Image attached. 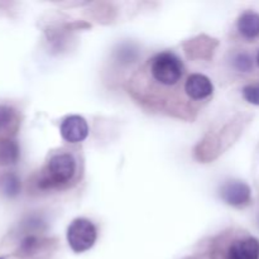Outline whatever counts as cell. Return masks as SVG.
Segmentation results:
<instances>
[{
    "mask_svg": "<svg viewBox=\"0 0 259 259\" xmlns=\"http://www.w3.org/2000/svg\"><path fill=\"white\" fill-rule=\"evenodd\" d=\"M184 63L174 52H159L149 62L152 78L161 86H175L181 81L184 75Z\"/></svg>",
    "mask_w": 259,
    "mask_h": 259,
    "instance_id": "obj_1",
    "label": "cell"
},
{
    "mask_svg": "<svg viewBox=\"0 0 259 259\" xmlns=\"http://www.w3.org/2000/svg\"><path fill=\"white\" fill-rule=\"evenodd\" d=\"M76 159L70 153L55 154L48 162L46 171L40 176L38 185L40 189H55L68 184L76 174Z\"/></svg>",
    "mask_w": 259,
    "mask_h": 259,
    "instance_id": "obj_2",
    "label": "cell"
},
{
    "mask_svg": "<svg viewBox=\"0 0 259 259\" xmlns=\"http://www.w3.org/2000/svg\"><path fill=\"white\" fill-rule=\"evenodd\" d=\"M98 230L88 219H75L67 229V242L71 249L76 253L89 250L96 242Z\"/></svg>",
    "mask_w": 259,
    "mask_h": 259,
    "instance_id": "obj_3",
    "label": "cell"
},
{
    "mask_svg": "<svg viewBox=\"0 0 259 259\" xmlns=\"http://www.w3.org/2000/svg\"><path fill=\"white\" fill-rule=\"evenodd\" d=\"M60 132L65 141L70 143H78L85 141L89 136V125L82 116L71 115L62 121Z\"/></svg>",
    "mask_w": 259,
    "mask_h": 259,
    "instance_id": "obj_4",
    "label": "cell"
},
{
    "mask_svg": "<svg viewBox=\"0 0 259 259\" xmlns=\"http://www.w3.org/2000/svg\"><path fill=\"white\" fill-rule=\"evenodd\" d=\"M185 91L192 100H204L214 91L211 80L202 73H192L185 82Z\"/></svg>",
    "mask_w": 259,
    "mask_h": 259,
    "instance_id": "obj_5",
    "label": "cell"
},
{
    "mask_svg": "<svg viewBox=\"0 0 259 259\" xmlns=\"http://www.w3.org/2000/svg\"><path fill=\"white\" fill-rule=\"evenodd\" d=\"M225 259H259V240L253 237L235 240L228 248Z\"/></svg>",
    "mask_w": 259,
    "mask_h": 259,
    "instance_id": "obj_6",
    "label": "cell"
},
{
    "mask_svg": "<svg viewBox=\"0 0 259 259\" xmlns=\"http://www.w3.org/2000/svg\"><path fill=\"white\" fill-rule=\"evenodd\" d=\"M222 199L232 206H244L250 201V189L240 181L228 182L222 187Z\"/></svg>",
    "mask_w": 259,
    "mask_h": 259,
    "instance_id": "obj_7",
    "label": "cell"
},
{
    "mask_svg": "<svg viewBox=\"0 0 259 259\" xmlns=\"http://www.w3.org/2000/svg\"><path fill=\"white\" fill-rule=\"evenodd\" d=\"M238 30L247 39L259 37V14L252 10L244 12L238 19Z\"/></svg>",
    "mask_w": 259,
    "mask_h": 259,
    "instance_id": "obj_8",
    "label": "cell"
},
{
    "mask_svg": "<svg viewBox=\"0 0 259 259\" xmlns=\"http://www.w3.org/2000/svg\"><path fill=\"white\" fill-rule=\"evenodd\" d=\"M19 158V147L17 142L9 138H0V164H13Z\"/></svg>",
    "mask_w": 259,
    "mask_h": 259,
    "instance_id": "obj_9",
    "label": "cell"
},
{
    "mask_svg": "<svg viewBox=\"0 0 259 259\" xmlns=\"http://www.w3.org/2000/svg\"><path fill=\"white\" fill-rule=\"evenodd\" d=\"M20 191V182L15 175L7 174L0 177V192L7 197L17 196Z\"/></svg>",
    "mask_w": 259,
    "mask_h": 259,
    "instance_id": "obj_10",
    "label": "cell"
},
{
    "mask_svg": "<svg viewBox=\"0 0 259 259\" xmlns=\"http://www.w3.org/2000/svg\"><path fill=\"white\" fill-rule=\"evenodd\" d=\"M233 65H234V67L237 68L238 71L249 72L253 68V60L252 57H250V55L242 52L239 53V55L235 56L234 60H233Z\"/></svg>",
    "mask_w": 259,
    "mask_h": 259,
    "instance_id": "obj_11",
    "label": "cell"
},
{
    "mask_svg": "<svg viewBox=\"0 0 259 259\" xmlns=\"http://www.w3.org/2000/svg\"><path fill=\"white\" fill-rule=\"evenodd\" d=\"M14 110L7 105H0V132L9 128L14 121Z\"/></svg>",
    "mask_w": 259,
    "mask_h": 259,
    "instance_id": "obj_12",
    "label": "cell"
},
{
    "mask_svg": "<svg viewBox=\"0 0 259 259\" xmlns=\"http://www.w3.org/2000/svg\"><path fill=\"white\" fill-rule=\"evenodd\" d=\"M243 96L253 105H259V82L249 83L243 88Z\"/></svg>",
    "mask_w": 259,
    "mask_h": 259,
    "instance_id": "obj_13",
    "label": "cell"
},
{
    "mask_svg": "<svg viewBox=\"0 0 259 259\" xmlns=\"http://www.w3.org/2000/svg\"><path fill=\"white\" fill-rule=\"evenodd\" d=\"M37 247L38 239L35 237H33V235H29V237L25 238L22 242V244H20V252H22L23 254H32V253L37 249Z\"/></svg>",
    "mask_w": 259,
    "mask_h": 259,
    "instance_id": "obj_14",
    "label": "cell"
},
{
    "mask_svg": "<svg viewBox=\"0 0 259 259\" xmlns=\"http://www.w3.org/2000/svg\"><path fill=\"white\" fill-rule=\"evenodd\" d=\"M257 62H258V65H259V52H258V56H257Z\"/></svg>",
    "mask_w": 259,
    "mask_h": 259,
    "instance_id": "obj_15",
    "label": "cell"
},
{
    "mask_svg": "<svg viewBox=\"0 0 259 259\" xmlns=\"http://www.w3.org/2000/svg\"><path fill=\"white\" fill-rule=\"evenodd\" d=\"M0 259H3V258H0Z\"/></svg>",
    "mask_w": 259,
    "mask_h": 259,
    "instance_id": "obj_16",
    "label": "cell"
}]
</instances>
